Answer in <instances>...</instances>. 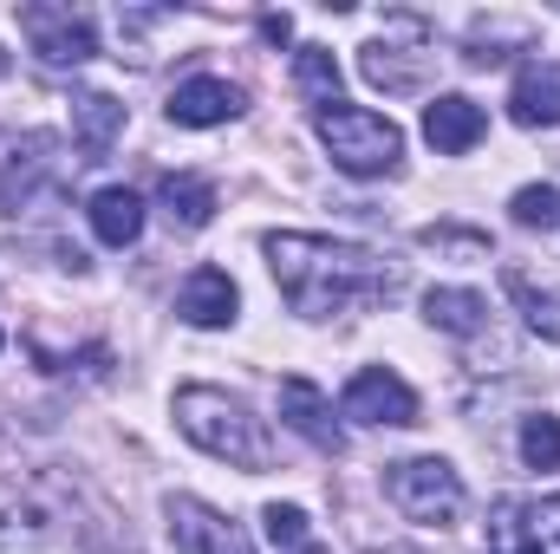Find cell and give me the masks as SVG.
Listing matches in <instances>:
<instances>
[{
    "label": "cell",
    "mask_w": 560,
    "mask_h": 554,
    "mask_svg": "<svg viewBox=\"0 0 560 554\" xmlns=\"http://www.w3.org/2000/svg\"><path fill=\"white\" fill-rule=\"evenodd\" d=\"M156 203H163V216H170L176 229H209L215 209H222V203H215V183H202V176H176V170L156 183Z\"/></svg>",
    "instance_id": "18"
},
{
    "label": "cell",
    "mask_w": 560,
    "mask_h": 554,
    "mask_svg": "<svg viewBox=\"0 0 560 554\" xmlns=\"http://www.w3.org/2000/svg\"><path fill=\"white\" fill-rule=\"evenodd\" d=\"M509 118L522 131H555L560 125V66L555 59H535L515 72V92H509Z\"/></svg>",
    "instance_id": "13"
},
{
    "label": "cell",
    "mask_w": 560,
    "mask_h": 554,
    "mask_svg": "<svg viewBox=\"0 0 560 554\" xmlns=\"http://www.w3.org/2000/svg\"><path fill=\"white\" fill-rule=\"evenodd\" d=\"M423 320H430L436 333L476 339V333H489V300L469 293V287H430V293H423Z\"/></svg>",
    "instance_id": "17"
},
{
    "label": "cell",
    "mask_w": 560,
    "mask_h": 554,
    "mask_svg": "<svg viewBox=\"0 0 560 554\" xmlns=\"http://www.w3.org/2000/svg\"><path fill=\"white\" fill-rule=\"evenodd\" d=\"M522 463L528 470H560V417L555 412L522 417Z\"/></svg>",
    "instance_id": "22"
},
{
    "label": "cell",
    "mask_w": 560,
    "mask_h": 554,
    "mask_svg": "<svg viewBox=\"0 0 560 554\" xmlns=\"http://www.w3.org/2000/svg\"><path fill=\"white\" fill-rule=\"evenodd\" d=\"M242 112H248V92L229 85V79H215V72H196V79H183V85L170 92V125H183V131L235 125Z\"/></svg>",
    "instance_id": "9"
},
{
    "label": "cell",
    "mask_w": 560,
    "mask_h": 554,
    "mask_svg": "<svg viewBox=\"0 0 560 554\" xmlns=\"http://www.w3.org/2000/svg\"><path fill=\"white\" fill-rule=\"evenodd\" d=\"M0 346H7V333H0Z\"/></svg>",
    "instance_id": "25"
},
{
    "label": "cell",
    "mask_w": 560,
    "mask_h": 554,
    "mask_svg": "<svg viewBox=\"0 0 560 554\" xmlns=\"http://www.w3.org/2000/svg\"><path fill=\"white\" fill-rule=\"evenodd\" d=\"M339 412L359 417V424H392V430H405V424H418V392H411L398 372L365 366V372H352V385H346Z\"/></svg>",
    "instance_id": "8"
},
{
    "label": "cell",
    "mask_w": 560,
    "mask_h": 554,
    "mask_svg": "<svg viewBox=\"0 0 560 554\" xmlns=\"http://www.w3.org/2000/svg\"><path fill=\"white\" fill-rule=\"evenodd\" d=\"M176 430H183L196 450H209V457H222V463H235V470H268V457H275L268 424L248 412L242 399L215 392V385H183V392H176Z\"/></svg>",
    "instance_id": "2"
},
{
    "label": "cell",
    "mask_w": 560,
    "mask_h": 554,
    "mask_svg": "<svg viewBox=\"0 0 560 554\" xmlns=\"http://www.w3.org/2000/svg\"><path fill=\"white\" fill-rule=\"evenodd\" d=\"M118 138H125V105L112 92H79L72 99V143H79V157L98 163Z\"/></svg>",
    "instance_id": "15"
},
{
    "label": "cell",
    "mask_w": 560,
    "mask_h": 554,
    "mask_svg": "<svg viewBox=\"0 0 560 554\" xmlns=\"http://www.w3.org/2000/svg\"><path fill=\"white\" fill-rule=\"evenodd\" d=\"M261 33H268L275 46H287V39H293V20H287V13H261Z\"/></svg>",
    "instance_id": "24"
},
{
    "label": "cell",
    "mask_w": 560,
    "mask_h": 554,
    "mask_svg": "<svg viewBox=\"0 0 560 554\" xmlns=\"http://www.w3.org/2000/svg\"><path fill=\"white\" fill-rule=\"evenodd\" d=\"M385 503L405 522H418V529H456L469 489H463V476L443 457H405V463L385 470Z\"/></svg>",
    "instance_id": "4"
},
{
    "label": "cell",
    "mask_w": 560,
    "mask_h": 554,
    "mask_svg": "<svg viewBox=\"0 0 560 554\" xmlns=\"http://www.w3.org/2000/svg\"><path fill=\"white\" fill-rule=\"evenodd\" d=\"M261 529H268L275 554H332L319 542V529H313V516H306L300 503H268V509H261Z\"/></svg>",
    "instance_id": "19"
},
{
    "label": "cell",
    "mask_w": 560,
    "mask_h": 554,
    "mask_svg": "<svg viewBox=\"0 0 560 554\" xmlns=\"http://www.w3.org/2000/svg\"><path fill=\"white\" fill-rule=\"evenodd\" d=\"M163 516H170V542H176V554H255L248 529L229 522L222 509H209L202 496H170Z\"/></svg>",
    "instance_id": "7"
},
{
    "label": "cell",
    "mask_w": 560,
    "mask_h": 554,
    "mask_svg": "<svg viewBox=\"0 0 560 554\" xmlns=\"http://www.w3.org/2000/svg\"><path fill=\"white\" fill-rule=\"evenodd\" d=\"M59 143L46 138V131H33V138L13 150V163L0 170V216H20V209H33V196L59 176V157H52Z\"/></svg>",
    "instance_id": "12"
},
{
    "label": "cell",
    "mask_w": 560,
    "mask_h": 554,
    "mask_svg": "<svg viewBox=\"0 0 560 554\" xmlns=\"http://www.w3.org/2000/svg\"><path fill=\"white\" fill-rule=\"evenodd\" d=\"M268 268H275L280 293L300 320H339V313H365L385 307L398 293V268L365 249V242H339V235H293L275 229L268 242Z\"/></svg>",
    "instance_id": "1"
},
{
    "label": "cell",
    "mask_w": 560,
    "mask_h": 554,
    "mask_svg": "<svg viewBox=\"0 0 560 554\" xmlns=\"http://www.w3.org/2000/svg\"><path fill=\"white\" fill-rule=\"evenodd\" d=\"M489 131V118H482V105L476 99H463V92H443V99H430L423 105V138L436 157H469L476 143Z\"/></svg>",
    "instance_id": "11"
},
{
    "label": "cell",
    "mask_w": 560,
    "mask_h": 554,
    "mask_svg": "<svg viewBox=\"0 0 560 554\" xmlns=\"http://www.w3.org/2000/svg\"><path fill=\"white\" fill-rule=\"evenodd\" d=\"M502 287H509V300L522 307L528 333H541V339H555V346H560V293H541L535 280H528V275H515V268L502 275Z\"/></svg>",
    "instance_id": "21"
},
{
    "label": "cell",
    "mask_w": 560,
    "mask_h": 554,
    "mask_svg": "<svg viewBox=\"0 0 560 554\" xmlns=\"http://www.w3.org/2000/svg\"><path fill=\"white\" fill-rule=\"evenodd\" d=\"M489 554H560V496H502L489 509Z\"/></svg>",
    "instance_id": "6"
},
{
    "label": "cell",
    "mask_w": 560,
    "mask_h": 554,
    "mask_svg": "<svg viewBox=\"0 0 560 554\" xmlns=\"http://www.w3.org/2000/svg\"><path fill=\"white\" fill-rule=\"evenodd\" d=\"M235 307H242V293H235V280L222 268H196L176 287V320H189V326H229Z\"/></svg>",
    "instance_id": "14"
},
{
    "label": "cell",
    "mask_w": 560,
    "mask_h": 554,
    "mask_svg": "<svg viewBox=\"0 0 560 554\" xmlns=\"http://www.w3.org/2000/svg\"><path fill=\"white\" fill-rule=\"evenodd\" d=\"M313 131L326 143V157L346 170V176H392L398 170V157H405V131L392 125V118H378V112H365V105H326V112H313Z\"/></svg>",
    "instance_id": "3"
},
{
    "label": "cell",
    "mask_w": 560,
    "mask_h": 554,
    "mask_svg": "<svg viewBox=\"0 0 560 554\" xmlns=\"http://www.w3.org/2000/svg\"><path fill=\"white\" fill-rule=\"evenodd\" d=\"M85 216H92V235H98L105 249H131L143 235V196L125 189V183H105V189L85 203Z\"/></svg>",
    "instance_id": "16"
},
{
    "label": "cell",
    "mask_w": 560,
    "mask_h": 554,
    "mask_svg": "<svg viewBox=\"0 0 560 554\" xmlns=\"http://www.w3.org/2000/svg\"><path fill=\"white\" fill-rule=\"evenodd\" d=\"M293 85H300V99H306L313 112L339 105V59H332L326 46H300V53H293Z\"/></svg>",
    "instance_id": "20"
},
{
    "label": "cell",
    "mask_w": 560,
    "mask_h": 554,
    "mask_svg": "<svg viewBox=\"0 0 560 554\" xmlns=\"http://www.w3.org/2000/svg\"><path fill=\"white\" fill-rule=\"evenodd\" d=\"M509 216H515L522 229H555L560 222V189L555 183H528V189H515Z\"/></svg>",
    "instance_id": "23"
},
{
    "label": "cell",
    "mask_w": 560,
    "mask_h": 554,
    "mask_svg": "<svg viewBox=\"0 0 560 554\" xmlns=\"http://www.w3.org/2000/svg\"><path fill=\"white\" fill-rule=\"evenodd\" d=\"M280 424H287L293 437H306L313 450L346 457V430H339V417H332L326 392H319L313 379H280Z\"/></svg>",
    "instance_id": "10"
},
{
    "label": "cell",
    "mask_w": 560,
    "mask_h": 554,
    "mask_svg": "<svg viewBox=\"0 0 560 554\" xmlns=\"http://www.w3.org/2000/svg\"><path fill=\"white\" fill-rule=\"evenodd\" d=\"M20 33H26V46H33L39 66H85V59H98V26H92V13L33 0V7H20Z\"/></svg>",
    "instance_id": "5"
}]
</instances>
